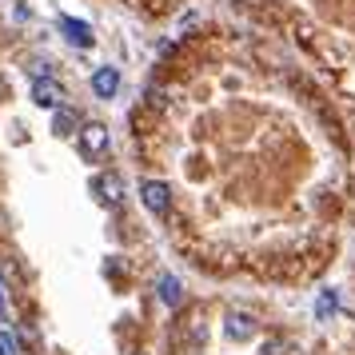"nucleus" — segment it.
Here are the masks:
<instances>
[{"instance_id":"6","label":"nucleus","mask_w":355,"mask_h":355,"mask_svg":"<svg viewBox=\"0 0 355 355\" xmlns=\"http://www.w3.org/2000/svg\"><path fill=\"white\" fill-rule=\"evenodd\" d=\"M116 88H120V72L116 68H96V76H92V92H96L100 100H112L116 96Z\"/></svg>"},{"instance_id":"9","label":"nucleus","mask_w":355,"mask_h":355,"mask_svg":"<svg viewBox=\"0 0 355 355\" xmlns=\"http://www.w3.org/2000/svg\"><path fill=\"white\" fill-rule=\"evenodd\" d=\"M0 355H24V347L12 331H0Z\"/></svg>"},{"instance_id":"8","label":"nucleus","mask_w":355,"mask_h":355,"mask_svg":"<svg viewBox=\"0 0 355 355\" xmlns=\"http://www.w3.org/2000/svg\"><path fill=\"white\" fill-rule=\"evenodd\" d=\"M92 188H96V196L104 200V204H120V200H124V196H120L124 192V188H120V176H100Z\"/></svg>"},{"instance_id":"3","label":"nucleus","mask_w":355,"mask_h":355,"mask_svg":"<svg viewBox=\"0 0 355 355\" xmlns=\"http://www.w3.org/2000/svg\"><path fill=\"white\" fill-rule=\"evenodd\" d=\"M140 200H144L148 211L164 216V211H168V204H172V188H168L164 180H144V184H140Z\"/></svg>"},{"instance_id":"2","label":"nucleus","mask_w":355,"mask_h":355,"mask_svg":"<svg viewBox=\"0 0 355 355\" xmlns=\"http://www.w3.org/2000/svg\"><path fill=\"white\" fill-rule=\"evenodd\" d=\"M80 152L88 156V160H100V156L108 152V128H104L100 120H92V124L80 128Z\"/></svg>"},{"instance_id":"5","label":"nucleus","mask_w":355,"mask_h":355,"mask_svg":"<svg viewBox=\"0 0 355 355\" xmlns=\"http://www.w3.org/2000/svg\"><path fill=\"white\" fill-rule=\"evenodd\" d=\"M60 28H64V36L76 44V49H92L96 44V36H92V28L84 24V20H72V17H60Z\"/></svg>"},{"instance_id":"4","label":"nucleus","mask_w":355,"mask_h":355,"mask_svg":"<svg viewBox=\"0 0 355 355\" xmlns=\"http://www.w3.org/2000/svg\"><path fill=\"white\" fill-rule=\"evenodd\" d=\"M224 331H227V339L243 343V339H252V331H256V320H252L248 311H232L224 320Z\"/></svg>"},{"instance_id":"11","label":"nucleus","mask_w":355,"mask_h":355,"mask_svg":"<svg viewBox=\"0 0 355 355\" xmlns=\"http://www.w3.org/2000/svg\"><path fill=\"white\" fill-rule=\"evenodd\" d=\"M52 128L60 132V136H68V128H72V112H64V108H56V124Z\"/></svg>"},{"instance_id":"7","label":"nucleus","mask_w":355,"mask_h":355,"mask_svg":"<svg viewBox=\"0 0 355 355\" xmlns=\"http://www.w3.org/2000/svg\"><path fill=\"white\" fill-rule=\"evenodd\" d=\"M156 291H160V304L164 307H180V300H184V284H180L176 275H160Z\"/></svg>"},{"instance_id":"10","label":"nucleus","mask_w":355,"mask_h":355,"mask_svg":"<svg viewBox=\"0 0 355 355\" xmlns=\"http://www.w3.org/2000/svg\"><path fill=\"white\" fill-rule=\"evenodd\" d=\"M336 291H323L320 295V304H315V315H320V320H327V315H331V311H336Z\"/></svg>"},{"instance_id":"1","label":"nucleus","mask_w":355,"mask_h":355,"mask_svg":"<svg viewBox=\"0 0 355 355\" xmlns=\"http://www.w3.org/2000/svg\"><path fill=\"white\" fill-rule=\"evenodd\" d=\"M64 100H68V92L52 80V76H36L33 80V104L36 108H64Z\"/></svg>"},{"instance_id":"12","label":"nucleus","mask_w":355,"mask_h":355,"mask_svg":"<svg viewBox=\"0 0 355 355\" xmlns=\"http://www.w3.org/2000/svg\"><path fill=\"white\" fill-rule=\"evenodd\" d=\"M0 323H8V300H4V284H0Z\"/></svg>"}]
</instances>
